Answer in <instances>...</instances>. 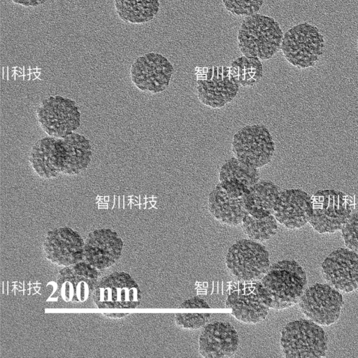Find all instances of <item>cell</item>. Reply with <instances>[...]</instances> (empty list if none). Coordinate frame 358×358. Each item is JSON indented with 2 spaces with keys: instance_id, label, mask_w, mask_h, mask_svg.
<instances>
[{
  "instance_id": "e0dca14e",
  "label": "cell",
  "mask_w": 358,
  "mask_h": 358,
  "mask_svg": "<svg viewBox=\"0 0 358 358\" xmlns=\"http://www.w3.org/2000/svg\"><path fill=\"white\" fill-rule=\"evenodd\" d=\"M256 282L238 281L225 301V307L231 315L245 324H257L264 320L270 309L261 299Z\"/></svg>"
},
{
  "instance_id": "9c48e42d",
  "label": "cell",
  "mask_w": 358,
  "mask_h": 358,
  "mask_svg": "<svg viewBox=\"0 0 358 358\" xmlns=\"http://www.w3.org/2000/svg\"><path fill=\"white\" fill-rule=\"evenodd\" d=\"M312 196L313 215L309 221L319 234H333L341 230L352 215L347 195L335 189H320Z\"/></svg>"
},
{
  "instance_id": "9a60e30c",
  "label": "cell",
  "mask_w": 358,
  "mask_h": 358,
  "mask_svg": "<svg viewBox=\"0 0 358 358\" xmlns=\"http://www.w3.org/2000/svg\"><path fill=\"white\" fill-rule=\"evenodd\" d=\"M325 281L337 290L350 293L358 289V253L346 248L331 252L322 262Z\"/></svg>"
},
{
  "instance_id": "8992f818",
  "label": "cell",
  "mask_w": 358,
  "mask_h": 358,
  "mask_svg": "<svg viewBox=\"0 0 358 358\" xmlns=\"http://www.w3.org/2000/svg\"><path fill=\"white\" fill-rule=\"evenodd\" d=\"M324 46V38L320 29L304 22L284 34L280 50L285 59L292 66L307 69L319 61Z\"/></svg>"
},
{
  "instance_id": "d6986e66",
  "label": "cell",
  "mask_w": 358,
  "mask_h": 358,
  "mask_svg": "<svg viewBox=\"0 0 358 358\" xmlns=\"http://www.w3.org/2000/svg\"><path fill=\"white\" fill-rule=\"evenodd\" d=\"M123 245L122 238L112 229L94 230L85 240L84 261L97 270L108 268L121 257Z\"/></svg>"
},
{
  "instance_id": "7a4b0ae2",
  "label": "cell",
  "mask_w": 358,
  "mask_h": 358,
  "mask_svg": "<svg viewBox=\"0 0 358 358\" xmlns=\"http://www.w3.org/2000/svg\"><path fill=\"white\" fill-rule=\"evenodd\" d=\"M256 287L269 308L283 310L299 303L307 288V276L297 262L280 260L270 266Z\"/></svg>"
},
{
  "instance_id": "4dcf8cb0",
  "label": "cell",
  "mask_w": 358,
  "mask_h": 358,
  "mask_svg": "<svg viewBox=\"0 0 358 358\" xmlns=\"http://www.w3.org/2000/svg\"><path fill=\"white\" fill-rule=\"evenodd\" d=\"M14 3L24 7H36L44 4L48 0H11Z\"/></svg>"
},
{
  "instance_id": "ba28073f",
  "label": "cell",
  "mask_w": 358,
  "mask_h": 358,
  "mask_svg": "<svg viewBox=\"0 0 358 358\" xmlns=\"http://www.w3.org/2000/svg\"><path fill=\"white\" fill-rule=\"evenodd\" d=\"M39 127L52 137H65L76 131L80 125L81 114L77 103L60 95L43 99L36 109Z\"/></svg>"
},
{
  "instance_id": "484cf974",
  "label": "cell",
  "mask_w": 358,
  "mask_h": 358,
  "mask_svg": "<svg viewBox=\"0 0 358 358\" xmlns=\"http://www.w3.org/2000/svg\"><path fill=\"white\" fill-rule=\"evenodd\" d=\"M241 227L249 239L262 243L269 240L276 234L278 221L273 215L257 218L246 213Z\"/></svg>"
},
{
  "instance_id": "ac0fdd59",
  "label": "cell",
  "mask_w": 358,
  "mask_h": 358,
  "mask_svg": "<svg viewBox=\"0 0 358 358\" xmlns=\"http://www.w3.org/2000/svg\"><path fill=\"white\" fill-rule=\"evenodd\" d=\"M313 215L312 196L301 189L282 190L275 202L273 215L288 229H297L309 222Z\"/></svg>"
},
{
  "instance_id": "7c38bea8",
  "label": "cell",
  "mask_w": 358,
  "mask_h": 358,
  "mask_svg": "<svg viewBox=\"0 0 358 358\" xmlns=\"http://www.w3.org/2000/svg\"><path fill=\"white\" fill-rule=\"evenodd\" d=\"M196 76L197 97L201 103L210 108L224 107L238 92L240 86L232 78L228 66L200 68Z\"/></svg>"
},
{
  "instance_id": "836d02e7",
  "label": "cell",
  "mask_w": 358,
  "mask_h": 358,
  "mask_svg": "<svg viewBox=\"0 0 358 358\" xmlns=\"http://www.w3.org/2000/svg\"><path fill=\"white\" fill-rule=\"evenodd\" d=\"M357 50H358V40H357Z\"/></svg>"
},
{
  "instance_id": "3957f363",
  "label": "cell",
  "mask_w": 358,
  "mask_h": 358,
  "mask_svg": "<svg viewBox=\"0 0 358 358\" xmlns=\"http://www.w3.org/2000/svg\"><path fill=\"white\" fill-rule=\"evenodd\" d=\"M92 298L103 315L121 318L139 306L141 292L129 273L114 272L98 280Z\"/></svg>"
},
{
  "instance_id": "4fadbf2b",
  "label": "cell",
  "mask_w": 358,
  "mask_h": 358,
  "mask_svg": "<svg viewBox=\"0 0 358 358\" xmlns=\"http://www.w3.org/2000/svg\"><path fill=\"white\" fill-rule=\"evenodd\" d=\"M173 71L172 64L166 57L157 52H148L135 59L129 73L137 89L157 94L169 87Z\"/></svg>"
},
{
  "instance_id": "2e32d148",
  "label": "cell",
  "mask_w": 358,
  "mask_h": 358,
  "mask_svg": "<svg viewBox=\"0 0 358 358\" xmlns=\"http://www.w3.org/2000/svg\"><path fill=\"white\" fill-rule=\"evenodd\" d=\"M84 245L78 232L63 227L48 231L43 249L48 260L64 267L84 261Z\"/></svg>"
},
{
  "instance_id": "44dd1931",
  "label": "cell",
  "mask_w": 358,
  "mask_h": 358,
  "mask_svg": "<svg viewBox=\"0 0 358 358\" xmlns=\"http://www.w3.org/2000/svg\"><path fill=\"white\" fill-rule=\"evenodd\" d=\"M259 178V169L244 164L236 157L227 160L219 171V183L235 197H243Z\"/></svg>"
},
{
  "instance_id": "30bf717a",
  "label": "cell",
  "mask_w": 358,
  "mask_h": 358,
  "mask_svg": "<svg viewBox=\"0 0 358 358\" xmlns=\"http://www.w3.org/2000/svg\"><path fill=\"white\" fill-rule=\"evenodd\" d=\"M231 150L244 164L259 169L268 164L275 152V143L268 129L263 124L247 125L233 136Z\"/></svg>"
},
{
  "instance_id": "d4e9b609",
  "label": "cell",
  "mask_w": 358,
  "mask_h": 358,
  "mask_svg": "<svg viewBox=\"0 0 358 358\" xmlns=\"http://www.w3.org/2000/svg\"><path fill=\"white\" fill-rule=\"evenodd\" d=\"M229 71L232 78L241 87L256 85L263 76L261 59L245 55L234 59L231 63Z\"/></svg>"
},
{
  "instance_id": "603a6c76",
  "label": "cell",
  "mask_w": 358,
  "mask_h": 358,
  "mask_svg": "<svg viewBox=\"0 0 358 358\" xmlns=\"http://www.w3.org/2000/svg\"><path fill=\"white\" fill-rule=\"evenodd\" d=\"M281 188L269 180H259L244 194L246 213L262 218L273 215V209Z\"/></svg>"
},
{
  "instance_id": "6da1fadb",
  "label": "cell",
  "mask_w": 358,
  "mask_h": 358,
  "mask_svg": "<svg viewBox=\"0 0 358 358\" xmlns=\"http://www.w3.org/2000/svg\"><path fill=\"white\" fill-rule=\"evenodd\" d=\"M92 158L90 141L76 132L65 137L41 138L28 154L32 170L43 179L78 175L88 168Z\"/></svg>"
},
{
  "instance_id": "277c9868",
  "label": "cell",
  "mask_w": 358,
  "mask_h": 358,
  "mask_svg": "<svg viewBox=\"0 0 358 358\" xmlns=\"http://www.w3.org/2000/svg\"><path fill=\"white\" fill-rule=\"evenodd\" d=\"M283 35L275 19L255 13L243 20L237 34L238 47L243 55L267 60L280 49Z\"/></svg>"
},
{
  "instance_id": "f1b7e54d",
  "label": "cell",
  "mask_w": 358,
  "mask_h": 358,
  "mask_svg": "<svg viewBox=\"0 0 358 358\" xmlns=\"http://www.w3.org/2000/svg\"><path fill=\"white\" fill-rule=\"evenodd\" d=\"M344 244L358 253V213H352L341 229Z\"/></svg>"
},
{
  "instance_id": "8fae6325",
  "label": "cell",
  "mask_w": 358,
  "mask_h": 358,
  "mask_svg": "<svg viewBox=\"0 0 358 358\" xmlns=\"http://www.w3.org/2000/svg\"><path fill=\"white\" fill-rule=\"evenodd\" d=\"M343 296L329 284L315 283L306 288L299 306L305 317L320 326H329L340 317Z\"/></svg>"
},
{
  "instance_id": "1f68e13d",
  "label": "cell",
  "mask_w": 358,
  "mask_h": 358,
  "mask_svg": "<svg viewBox=\"0 0 358 358\" xmlns=\"http://www.w3.org/2000/svg\"><path fill=\"white\" fill-rule=\"evenodd\" d=\"M36 78H37L35 74L33 73H30V80H34Z\"/></svg>"
},
{
  "instance_id": "5b68a950",
  "label": "cell",
  "mask_w": 358,
  "mask_h": 358,
  "mask_svg": "<svg viewBox=\"0 0 358 358\" xmlns=\"http://www.w3.org/2000/svg\"><path fill=\"white\" fill-rule=\"evenodd\" d=\"M280 343L283 356L287 358L323 357L328 349L326 332L308 319L287 324L281 331Z\"/></svg>"
},
{
  "instance_id": "7402d4cb",
  "label": "cell",
  "mask_w": 358,
  "mask_h": 358,
  "mask_svg": "<svg viewBox=\"0 0 358 358\" xmlns=\"http://www.w3.org/2000/svg\"><path fill=\"white\" fill-rule=\"evenodd\" d=\"M208 207L216 220L231 227L241 224L246 214L243 197L230 195L220 183L209 193Z\"/></svg>"
},
{
  "instance_id": "5bb4252c",
  "label": "cell",
  "mask_w": 358,
  "mask_h": 358,
  "mask_svg": "<svg viewBox=\"0 0 358 358\" xmlns=\"http://www.w3.org/2000/svg\"><path fill=\"white\" fill-rule=\"evenodd\" d=\"M97 282V269L85 261L64 266L56 280L62 299L73 303H83L92 296Z\"/></svg>"
},
{
  "instance_id": "d6a6232c",
  "label": "cell",
  "mask_w": 358,
  "mask_h": 358,
  "mask_svg": "<svg viewBox=\"0 0 358 358\" xmlns=\"http://www.w3.org/2000/svg\"><path fill=\"white\" fill-rule=\"evenodd\" d=\"M34 74L36 77H38V76L40 75V72H36L34 73Z\"/></svg>"
},
{
  "instance_id": "83f0119b",
  "label": "cell",
  "mask_w": 358,
  "mask_h": 358,
  "mask_svg": "<svg viewBox=\"0 0 358 358\" xmlns=\"http://www.w3.org/2000/svg\"><path fill=\"white\" fill-rule=\"evenodd\" d=\"M209 313H178L174 316L176 324L186 330H196L204 327L209 317Z\"/></svg>"
},
{
  "instance_id": "cb8c5ba5",
  "label": "cell",
  "mask_w": 358,
  "mask_h": 358,
  "mask_svg": "<svg viewBox=\"0 0 358 358\" xmlns=\"http://www.w3.org/2000/svg\"><path fill=\"white\" fill-rule=\"evenodd\" d=\"M114 4L120 20L134 24L152 20L160 8L159 0H115Z\"/></svg>"
},
{
  "instance_id": "f546056e",
  "label": "cell",
  "mask_w": 358,
  "mask_h": 358,
  "mask_svg": "<svg viewBox=\"0 0 358 358\" xmlns=\"http://www.w3.org/2000/svg\"><path fill=\"white\" fill-rule=\"evenodd\" d=\"M179 308H210V305L203 299L194 296L184 301Z\"/></svg>"
},
{
  "instance_id": "ffe728a7",
  "label": "cell",
  "mask_w": 358,
  "mask_h": 358,
  "mask_svg": "<svg viewBox=\"0 0 358 358\" xmlns=\"http://www.w3.org/2000/svg\"><path fill=\"white\" fill-rule=\"evenodd\" d=\"M239 337L235 327L227 322L206 325L199 338V352L206 358H228L236 352Z\"/></svg>"
},
{
  "instance_id": "52a82bcc",
  "label": "cell",
  "mask_w": 358,
  "mask_h": 358,
  "mask_svg": "<svg viewBox=\"0 0 358 358\" xmlns=\"http://www.w3.org/2000/svg\"><path fill=\"white\" fill-rule=\"evenodd\" d=\"M225 264L230 275L240 282L259 280L271 266L266 247L250 239L234 243L226 254Z\"/></svg>"
},
{
  "instance_id": "4316f807",
  "label": "cell",
  "mask_w": 358,
  "mask_h": 358,
  "mask_svg": "<svg viewBox=\"0 0 358 358\" xmlns=\"http://www.w3.org/2000/svg\"><path fill=\"white\" fill-rule=\"evenodd\" d=\"M264 0H222L225 9L238 17H247L257 13Z\"/></svg>"
}]
</instances>
